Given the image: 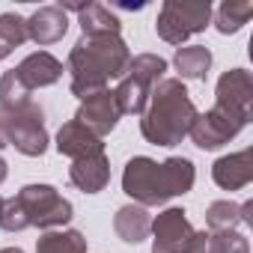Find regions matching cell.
<instances>
[{
	"mask_svg": "<svg viewBox=\"0 0 253 253\" xmlns=\"http://www.w3.org/2000/svg\"><path fill=\"white\" fill-rule=\"evenodd\" d=\"M12 72H15L18 81L27 86V92H33V89H42V86L57 84V81L63 78V63H60L54 54H48V51H33V54H27Z\"/></svg>",
	"mask_w": 253,
	"mask_h": 253,
	"instance_id": "obj_12",
	"label": "cell"
},
{
	"mask_svg": "<svg viewBox=\"0 0 253 253\" xmlns=\"http://www.w3.org/2000/svg\"><path fill=\"white\" fill-rule=\"evenodd\" d=\"M173 66L182 75L179 81H206V75L211 69V51L206 45H182V48H176Z\"/></svg>",
	"mask_w": 253,
	"mask_h": 253,
	"instance_id": "obj_20",
	"label": "cell"
},
{
	"mask_svg": "<svg viewBox=\"0 0 253 253\" xmlns=\"http://www.w3.org/2000/svg\"><path fill=\"white\" fill-rule=\"evenodd\" d=\"M24 42H27V18H21L18 12H3L0 15V45L12 54Z\"/></svg>",
	"mask_w": 253,
	"mask_h": 253,
	"instance_id": "obj_24",
	"label": "cell"
},
{
	"mask_svg": "<svg viewBox=\"0 0 253 253\" xmlns=\"http://www.w3.org/2000/svg\"><path fill=\"white\" fill-rule=\"evenodd\" d=\"M9 143H6V131H3V122H0V149H6Z\"/></svg>",
	"mask_w": 253,
	"mask_h": 253,
	"instance_id": "obj_27",
	"label": "cell"
},
{
	"mask_svg": "<svg viewBox=\"0 0 253 253\" xmlns=\"http://www.w3.org/2000/svg\"><path fill=\"white\" fill-rule=\"evenodd\" d=\"M113 229H116V235H119L125 244H140V241H146V235L152 232V214H149L143 206H137V203L122 206V209L113 214Z\"/></svg>",
	"mask_w": 253,
	"mask_h": 253,
	"instance_id": "obj_17",
	"label": "cell"
},
{
	"mask_svg": "<svg viewBox=\"0 0 253 253\" xmlns=\"http://www.w3.org/2000/svg\"><path fill=\"white\" fill-rule=\"evenodd\" d=\"M0 253H24L21 247H0Z\"/></svg>",
	"mask_w": 253,
	"mask_h": 253,
	"instance_id": "obj_28",
	"label": "cell"
},
{
	"mask_svg": "<svg viewBox=\"0 0 253 253\" xmlns=\"http://www.w3.org/2000/svg\"><path fill=\"white\" fill-rule=\"evenodd\" d=\"M164 72H167V60L158 57V54H137V57H131L128 72L119 78V86L113 89L119 113L122 116L125 113L140 116L146 110V101H149L155 84L164 81Z\"/></svg>",
	"mask_w": 253,
	"mask_h": 253,
	"instance_id": "obj_5",
	"label": "cell"
},
{
	"mask_svg": "<svg viewBox=\"0 0 253 253\" xmlns=\"http://www.w3.org/2000/svg\"><path fill=\"white\" fill-rule=\"evenodd\" d=\"M57 152L72 158V161H78V158L104 152V143L92 131H86L78 119H69V122L60 125V131H57Z\"/></svg>",
	"mask_w": 253,
	"mask_h": 253,
	"instance_id": "obj_16",
	"label": "cell"
},
{
	"mask_svg": "<svg viewBox=\"0 0 253 253\" xmlns=\"http://www.w3.org/2000/svg\"><path fill=\"white\" fill-rule=\"evenodd\" d=\"M30 101V92L27 86L18 81V75L9 69L0 75V110H6V107H15V104H24Z\"/></svg>",
	"mask_w": 253,
	"mask_h": 253,
	"instance_id": "obj_25",
	"label": "cell"
},
{
	"mask_svg": "<svg viewBox=\"0 0 253 253\" xmlns=\"http://www.w3.org/2000/svg\"><path fill=\"white\" fill-rule=\"evenodd\" d=\"M194 182H197V170L194 161L185 155H173L161 164L146 155H134L122 170V191L143 209H155L173 197L188 194Z\"/></svg>",
	"mask_w": 253,
	"mask_h": 253,
	"instance_id": "obj_2",
	"label": "cell"
},
{
	"mask_svg": "<svg viewBox=\"0 0 253 253\" xmlns=\"http://www.w3.org/2000/svg\"><path fill=\"white\" fill-rule=\"evenodd\" d=\"M69 179L78 191L84 194H98L107 188L110 182V161L104 152H95V155H86V158H78L72 161L69 167Z\"/></svg>",
	"mask_w": 253,
	"mask_h": 253,
	"instance_id": "obj_15",
	"label": "cell"
},
{
	"mask_svg": "<svg viewBox=\"0 0 253 253\" xmlns=\"http://www.w3.org/2000/svg\"><path fill=\"white\" fill-rule=\"evenodd\" d=\"M211 179L223 191H241L253 182V149L223 155L211 164Z\"/></svg>",
	"mask_w": 253,
	"mask_h": 253,
	"instance_id": "obj_13",
	"label": "cell"
},
{
	"mask_svg": "<svg viewBox=\"0 0 253 253\" xmlns=\"http://www.w3.org/2000/svg\"><path fill=\"white\" fill-rule=\"evenodd\" d=\"M197 104L188 95L185 84L179 78H164L155 84L146 110L140 113V134L152 146H176L188 137L191 125L197 119Z\"/></svg>",
	"mask_w": 253,
	"mask_h": 253,
	"instance_id": "obj_3",
	"label": "cell"
},
{
	"mask_svg": "<svg viewBox=\"0 0 253 253\" xmlns=\"http://www.w3.org/2000/svg\"><path fill=\"white\" fill-rule=\"evenodd\" d=\"M194 232L188 211L170 206L152 220V253H188Z\"/></svg>",
	"mask_w": 253,
	"mask_h": 253,
	"instance_id": "obj_9",
	"label": "cell"
},
{
	"mask_svg": "<svg viewBox=\"0 0 253 253\" xmlns=\"http://www.w3.org/2000/svg\"><path fill=\"white\" fill-rule=\"evenodd\" d=\"M188 253H250V241L235 229V232H209L197 229L191 238Z\"/></svg>",
	"mask_w": 253,
	"mask_h": 253,
	"instance_id": "obj_18",
	"label": "cell"
},
{
	"mask_svg": "<svg viewBox=\"0 0 253 253\" xmlns=\"http://www.w3.org/2000/svg\"><path fill=\"white\" fill-rule=\"evenodd\" d=\"M81 36H119L122 21L104 6V3H84L78 9Z\"/></svg>",
	"mask_w": 253,
	"mask_h": 253,
	"instance_id": "obj_19",
	"label": "cell"
},
{
	"mask_svg": "<svg viewBox=\"0 0 253 253\" xmlns=\"http://www.w3.org/2000/svg\"><path fill=\"white\" fill-rule=\"evenodd\" d=\"M75 209L72 203L54 188V185H24L12 200L3 203L0 211V229L21 232L27 226L39 229H60L72 220Z\"/></svg>",
	"mask_w": 253,
	"mask_h": 253,
	"instance_id": "obj_4",
	"label": "cell"
},
{
	"mask_svg": "<svg viewBox=\"0 0 253 253\" xmlns=\"http://www.w3.org/2000/svg\"><path fill=\"white\" fill-rule=\"evenodd\" d=\"M75 119L86 131H92L98 140H104L116 128V122L122 119V113L116 107V98H113V89H101V92H92V95L81 98V107H78Z\"/></svg>",
	"mask_w": 253,
	"mask_h": 253,
	"instance_id": "obj_10",
	"label": "cell"
},
{
	"mask_svg": "<svg viewBox=\"0 0 253 253\" xmlns=\"http://www.w3.org/2000/svg\"><path fill=\"white\" fill-rule=\"evenodd\" d=\"M36 253H86V238L78 229H48L39 235Z\"/></svg>",
	"mask_w": 253,
	"mask_h": 253,
	"instance_id": "obj_21",
	"label": "cell"
},
{
	"mask_svg": "<svg viewBox=\"0 0 253 253\" xmlns=\"http://www.w3.org/2000/svg\"><path fill=\"white\" fill-rule=\"evenodd\" d=\"M209 21H211L209 0H164L155 21V33L170 45H182L185 39L203 33Z\"/></svg>",
	"mask_w": 253,
	"mask_h": 253,
	"instance_id": "obj_7",
	"label": "cell"
},
{
	"mask_svg": "<svg viewBox=\"0 0 253 253\" xmlns=\"http://www.w3.org/2000/svg\"><path fill=\"white\" fill-rule=\"evenodd\" d=\"M0 122L6 131V143L15 146L27 158H42L48 149V128H45V110L30 98L24 104L0 110Z\"/></svg>",
	"mask_w": 253,
	"mask_h": 253,
	"instance_id": "obj_6",
	"label": "cell"
},
{
	"mask_svg": "<svg viewBox=\"0 0 253 253\" xmlns=\"http://www.w3.org/2000/svg\"><path fill=\"white\" fill-rule=\"evenodd\" d=\"M250 119H244V116H238V113H232V110H223V107H209L206 113H197V119H194V125H191V131H188V137L194 140V146H200V149H220L223 143H229L238 131H244V125H247Z\"/></svg>",
	"mask_w": 253,
	"mask_h": 253,
	"instance_id": "obj_8",
	"label": "cell"
},
{
	"mask_svg": "<svg viewBox=\"0 0 253 253\" xmlns=\"http://www.w3.org/2000/svg\"><path fill=\"white\" fill-rule=\"evenodd\" d=\"M6 57H9V51H6L3 45H0V60H6Z\"/></svg>",
	"mask_w": 253,
	"mask_h": 253,
	"instance_id": "obj_29",
	"label": "cell"
},
{
	"mask_svg": "<svg viewBox=\"0 0 253 253\" xmlns=\"http://www.w3.org/2000/svg\"><path fill=\"white\" fill-rule=\"evenodd\" d=\"M131 48L122 36H81L69 51V75H72V95L86 98L92 92L107 89L110 81H119L128 72Z\"/></svg>",
	"mask_w": 253,
	"mask_h": 253,
	"instance_id": "obj_1",
	"label": "cell"
},
{
	"mask_svg": "<svg viewBox=\"0 0 253 253\" xmlns=\"http://www.w3.org/2000/svg\"><path fill=\"white\" fill-rule=\"evenodd\" d=\"M214 104L250 119V104H253V78H250V72L247 69H226L217 78Z\"/></svg>",
	"mask_w": 253,
	"mask_h": 253,
	"instance_id": "obj_11",
	"label": "cell"
},
{
	"mask_svg": "<svg viewBox=\"0 0 253 253\" xmlns=\"http://www.w3.org/2000/svg\"><path fill=\"white\" fill-rule=\"evenodd\" d=\"M244 223V211L232 200H214L206 209V226L209 232H235Z\"/></svg>",
	"mask_w": 253,
	"mask_h": 253,
	"instance_id": "obj_23",
	"label": "cell"
},
{
	"mask_svg": "<svg viewBox=\"0 0 253 253\" xmlns=\"http://www.w3.org/2000/svg\"><path fill=\"white\" fill-rule=\"evenodd\" d=\"M250 15H253L250 0H223L217 6V12H214V27H217V33L232 36L250 21Z\"/></svg>",
	"mask_w": 253,
	"mask_h": 253,
	"instance_id": "obj_22",
	"label": "cell"
},
{
	"mask_svg": "<svg viewBox=\"0 0 253 253\" xmlns=\"http://www.w3.org/2000/svg\"><path fill=\"white\" fill-rule=\"evenodd\" d=\"M69 33V15L60 6H39L27 18V39L36 42L39 48L60 42Z\"/></svg>",
	"mask_w": 253,
	"mask_h": 253,
	"instance_id": "obj_14",
	"label": "cell"
},
{
	"mask_svg": "<svg viewBox=\"0 0 253 253\" xmlns=\"http://www.w3.org/2000/svg\"><path fill=\"white\" fill-rule=\"evenodd\" d=\"M6 176H9V164H6L3 158H0V185L6 182Z\"/></svg>",
	"mask_w": 253,
	"mask_h": 253,
	"instance_id": "obj_26",
	"label": "cell"
},
{
	"mask_svg": "<svg viewBox=\"0 0 253 253\" xmlns=\"http://www.w3.org/2000/svg\"><path fill=\"white\" fill-rule=\"evenodd\" d=\"M3 203H6V200H3V197H0V211H3Z\"/></svg>",
	"mask_w": 253,
	"mask_h": 253,
	"instance_id": "obj_30",
	"label": "cell"
}]
</instances>
